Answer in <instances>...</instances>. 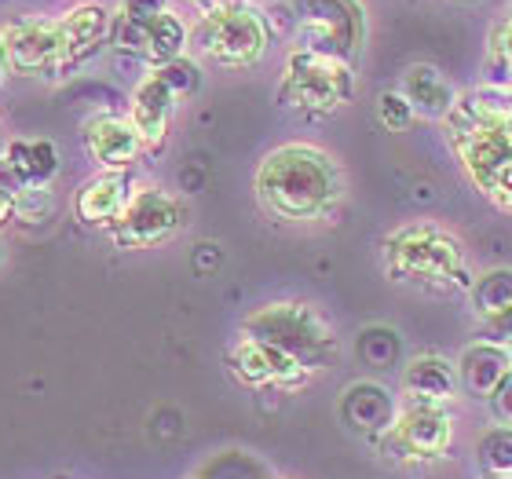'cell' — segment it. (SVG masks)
<instances>
[{"mask_svg": "<svg viewBox=\"0 0 512 479\" xmlns=\"http://www.w3.org/2000/svg\"><path fill=\"white\" fill-rule=\"evenodd\" d=\"M227 366L249 388H282V392H289V388H300L311 377L304 362L278 352L271 344L256 341V337H246V333L227 348Z\"/></svg>", "mask_w": 512, "mask_h": 479, "instance_id": "cell-12", "label": "cell"}, {"mask_svg": "<svg viewBox=\"0 0 512 479\" xmlns=\"http://www.w3.org/2000/svg\"><path fill=\"white\" fill-rule=\"evenodd\" d=\"M110 26H114V15L103 4H81V8L66 11L63 19H59V33H63V74L88 63L110 41Z\"/></svg>", "mask_w": 512, "mask_h": 479, "instance_id": "cell-16", "label": "cell"}, {"mask_svg": "<svg viewBox=\"0 0 512 479\" xmlns=\"http://www.w3.org/2000/svg\"><path fill=\"white\" fill-rule=\"evenodd\" d=\"M59 172V150L48 139H15L0 154V183L11 191L48 187Z\"/></svg>", "mask_w": 512, "mask_h": 479, "instance_id": "cell-15", "label": "cell"}, {"mask_svg": "<svg viewBox=\"0 0 512 479\" xmlns=\"http://www.w3.org/2000/svg\"><path fill=\"white\" fill-rule=\"evenodd\" d=\"M118 11L128 19H154L161 11H169V0H121Z\"/></svg>", "mask_w": 512, "mask_h": 479, "instance_id": "cell-30", "label": "cell"}, {"mask_svg": "<svg viewBox=\"0 0 512 479\" xmlns=\"http://www.w3.org/2000/svg\"><path fill=\"white\" fill-rule=\"evenodd\" d=\"M377 118L388 132H406V128L414 125L417 110L410 107V99L403 96V88H384L381 96H377Z\"/></svg>", "mask_w": 512, "mask_h": 479, "instance_id": "cell-24", "label": "cell"}, {"mask_svg": "<svg viewBox=\"0 0 512 479\" xmlns=\"http://www.w3.org/2000/svg\"><path fill=\"white\" fill-rule=\"evenodd\" d=\"M355 96V70L348 59L315 52L297 44L286 55L282 81H278V103L308 118H326L333 110L348 107Z\"/></svg>", "mask_w": 512, "mask_h": 479, "instance_id": "cell-4", "label": "cell"}, {"mask_svg": "<svg viewBox=\"0 0 512 479\" xmlns=\"http://www.w3.org/2000/svg\"><path fill=\"white\" fill-rule=\"evenodd\" d=\"M483 333L491 344H502V348H512V304L494 315H483Z\"/></svg>", "mask_w": 512, "mask_h": 479, "instance_id": "cell-29", "label": "cell"}, {"mask_svg": "<svg viewBox=\"0 0 512 479\" xmlns=\"http://www.w3.org/2000/svg\"><path fill=\"white\" fill-rule=\"evenodd\" d=\"M341 417L344 425L352 428V432H359V436L381 439L395 425V399L377 381H359L344 392Z\"/></svg>", "mask_w": 512, "mask_h": 479, "instance_id": "cell-17", "label": "cell"}, {"mask_svg": "<svg viewBox=\"0 0 512 479\" xmlns=\"http://www.w3.org/2000/svg\"><path fill=\"white\" fill-rule=\"evenodd\" d=\"M399 352H403V341L388 326H370V330L359 333V359L366 366H395Z\"/></svg>", "mask_w": 512, "mask_h": 479, "instance_id": "cell-23", "label": "cell"}, {"mask_svg": "<svg viewBox=\"0 0 512 479\" xmlns=\"http://www.w3.org/2000/svg\"><path fill=\"white\" fill-rule=\"evenodd\" d=\"M381 447L399 461L443 458L450 447V414L439 403H410L381 436Z\"/></svg>", "mask_w": 512, "mask_h": 479, "instance_id": "cell-11", "label": "cell"}, {"mask_svg": "<svg viewBox=\"0 0 512 479\" xmlns=\"http://www.w3.org/2000/svg\"><path fill=\"white\" fill-rule=\"evenodd\" d=\"M491 63L498 70H505V74H512V4L491 26Z\"/></svg>", "mask_w": 512, "mask_h": 479, "instance_id": "cell-28", "label": "cell"}, {"mask_svg": "<svg viewBox=\"0 0 512 479\" xmlns=\"http://www.w3.org/2000/svg\"><path fill=\"white\" fill-rule=\"evenodd\" d=\"M384 267L399 282H421L439 289H472L469 256L454 235L436 224H406L384 238Z\"/></svg>", "mask_w": 512, "mask_h": 479, "instance_id": "cell-2", "label": "cell"}, {"mask_svg": "<svg viewBox=\"0 0 512 479\" xmlns=\"http://www.w3.org/2000/svg\"><path fill=\"white\" fill-rule=\"evenodd\" d=\"M256 198L278 224H319L341 205L344 172L326 150L289 143L260 161Z\"/></svg>", "mask_w": 512, "mask_h": 479, "instance_id": "cell-1", "label": "cell"}, {"mask_svg": "<svg viewBox=\"0 0 512 479\" xmlns=\"http://www.w3.org/2000/svg\"><path fill=\"white\" fill-rule=\"evenodd\" d=\"M458 388V370L443 355H417L403 370V395L410 403H447Z\"/></svg>", "mask_w": 512, "mask_h": 479, "instance_id": "cell-21", "label": "cell"}, {"mask_svg": "<svg viewBox=\"0 0 512 479\" xmlns=\"http://www.w3.org/2000/svg\"><path fill=\"white\" fill-rule=\"evenodd\" d=\"M8 220H15V191L0 183V227L8 224Z\"/></svg>", "mask_w": 512, "mask_h": 479, "instance_id": "cell-32", "label": "cell"}, {"mask_svg": "<svg viewBox=\"0 0 512 479\" xmlns=\"http://www.w3.org/2000/svg\"><path fill=\"white\" fill-rule=\"evenodd\" d=\"M491 399H494V414L502 417L505 425L512 428V373H509V377H505L502 388H498V392H494Z\"/></svg>", "mask_w": 512, "mask_h": 479, "instance_id": "cell-31", "label": "cell"}, {"mask_svg": "<svg viewBox=\"0 0 512 479\" xmlns=\"http://www.w3.org/2000/svg\"><path fill=\"white\" fill-rule=\"evenodd\" d=\"M85 150L103 172H128L143 154V136L125 114H99L85 125Z\"/></svg>", "mask_w": 512, "mask_h": 479, "instance_id": "cell-13", "label": "cell"}, {"mask_svg": "<svg viewBox=\"0 0 512 479\" xmlns=\"http://www.w3.org/2000/svg\"><path fill=\"white\" fill-rule=\"evenodd\" d=\"M194 52L224 70H249L271 44L267 15L249 0H220L205 8L194 26Z\"/></svg>", "mask_w": 512, "mask_h": 479, "instance_id": "cell-3", "label": "cell"}, {"mask_svg": "<svg viewBox=\"0 0 512 479\" xmlns=\"http://www.w3.org/2000/svg\"><path fill=\"white\" fill-rule=\"evenodd\" d=\"M304 48L355 63L366 41V15L359 0H289Z\"/></svg>", "mask_w": 512, "mask_h": 479, "instance_id": "cell-7", "label": "cell"}, {"mask_svg": "<svg viewBox=\"0 0 512 479\" xmlns=\"http://www.w3.org/2000/svg\"><path fill=\"white\" fill-rule=\"evenodd\" d=\"M55 209V198L48 187H37V191H15V220H26V224H41L48 220Z\"/></svg>", "mask_w": 512, "mask_h": 479, "instance_id": "cell-27", "label": "cell"}, {"mask_svg": "<svg viewBox=\"0 0 512 479\" xmlns=\"http://www.w3.org/2000/svg\"><path fill=\"white\" fill-rule=\"evenodd\" d=\"M176 107H180V96L172 92L169 81H165L158 70H150V74L136 85L128 118H132V125L139 128V136H143V147H147V150L165 147Z\"/></svg>", "mask_w": 512, "mask_h": 479, "instance_id": "cell-14", "label": "cell"}, {"mask_svg": "<svg viewBox=\"0 0 512 479\" xmlns=\"http://www.w3.org/2000/svg\"><path fill=\"white\" fill-rule=\"evenodd\" d=\"M8 74L15 77H66L59 19H22L0 30Z\"/></svg>", "mask_w": 512, "mask_h": 479, "instance_id": "cell-9", "label": "cell"}, {"mask_svg": "<svg viewBox=\"0 0 512 479\" xmlns=\"http://www.w3.org/2000/svg\"><path fill=\"white\" fill-rule=\"evenodd\" d=\"M187 224V209L176 194L161 191V187H136L128 198L125 213L114 220L110 238L118 249H154V245L169 242L180 235Z\"/></svg>", "mask_w": 512, "mask_h": 479, "instance_id": "cell-8", "label": "cell"}, {"mask_svg": "<svg viewBox=\"0 0 512 479\" xmlns=\"http://www.w3.org/2000/svg\"><path fill=\"white\" fill-rule=\"evenodd\" d=\"M154 70L169 81V88L180 99L194 96L198 85H202V70H198V63H191V59H172V63H165V66H154Z\"/></svg>", "mask_w": 512, "mask_h": 479, "instance_id": "cell-26", "label": "cell"}, {"mask_svg": "<svg viewBox=\"0 0 512 479\" xmlns=\"http://www.w3.org/2000/svg\"><path fill=\"white\" fill-rule=\"evenodd\" d=\"M4 77H8V59H4V41H0V88H4Z\"/></svg>", "mask_w": 512, "mask_h": 479, "instance_id": "cell-33", "label": "cell"}, {"mask_svg": "<svg viewBox=\"0 0 512 479\" xmlns=\"http://www.w3.org/2000/svg\"><path fill=\"white\" fill-rule=\"evenodd\" d=\"M187 4H194V8H213V4H220V0H187Z\"/></svg>", "mask_w": 512, "mask_h": 479, "instance_id": "cell-34", "label": "cell"}, {"mask_svg": "<svg viewBox=\"0 0 512 479\" xmlns=\"http://www.w3.org/2000/svg\"><path fill=\"white\" fill-rule=\"evenodd\" d=\"M242 333L271 344L278 352L293 355V359L304 362L308 370H322V362L330 359L333 348H337V337H333L330 322L322 319L311 304H300V300L264 304V308L253 311V315L242 322Z\"/></svg>", "mask_w": 512, "mask_h": 479, "instance_id": "cell-6", "label": "cell"}, {"mask_svg": "<svg viewBox=\"0 0 512 479\" xmlns=\"http://www.w3.org/2000/svg\"><path fill=\"white\" fill-rule=\"evenodd\" d=\"M480 461L491 472H512V428H494L480 439Z\"/></svg>", "mask_w": 512, "mask_h": 479, "instance_id": "cell-25", "label": "cell"}, {"mask_svg": "<svg viewBox=\"0 0 512 479\" xmlns=\"http://www.w3.org/2000/svg\"><path fill=\"white\" fill-rule=\"evenodd\" d=\"M450 143L458 147L461 165L494 205L512 209V118H461L450 114Z\"/></svg>", "mask_w": 512, "mask_h": 479, "instance_id": "cell-5", "label": "cell"}, {"mask_svg": "<svg viewBox=\"0 0 512 479\" xmlns=\"http://www.w3.org/2000/svg\"><path fill=\"white\" fill-rule=\"evenodd\" d=\"M512 373V355L509 348L502 344H491V341H480L465 348L458 362V384L472 399H491L502 381Z\"/></svg>", "mask_w": 512, "mask_h": 479, "instance_id": "cell-19", "label": "cell"}, {"mask_svg": "<svg viewBox=\"0 0 512 479\" xmlns=\"http://www.w3.org/2000/svg\"><path fill=\"white\" fill-rule=\"evenodd\" d=\"M472 308L483 315H494L512 304V267H494V271H483L476 282H472Z\"/></svg>", "mask_w": 512, "mask_h": 479, "instance_id": "cell-22", "label": "cell"}, {"mask_svg": "<svg viewBox=\"0 0 512 479\" xmlns=\"http://www.w3.org/2000/svg\"><path fill=\"white\" fill-rule=\"evenodd\" d=\"M110 44L121 55H136L150 66H165L172 59H183L187 48V26L176 11H161L154 19H128V15H114L110 26Z\"/></svg>", "mask_w": 512, "mask_h": 479, "instance_id": "cell-10", "label": "cell"}, {"mask_svg": "<svg viewBox=\"0 0 512 479\" xmlns=\"http://www.w3.org/2000/svg\"><path fill=\"white\" fill-rule=\"evenodd\" d=\"M132 187H128L125 172H103L96 180H88L74 198V213L81 224L88 227H114L121 213H125Z\"/></svg>", "mask_w": 512, "mask_h": 479, "instance_id": "cell-18", "label": "cell"}, {"mask_svg": "<svg viewBox=\"0 0 512 479\" xmlns=\"http://www.w3.org/2000/svg\"><path fill=\"white\" fill-rule=\"evenodd\" d=\"M403 96L410 99V107L425 118L447 121L458 107V92L450 88V81L443 77V70L432 63H417L403 74Z\"/></svg>", "mask_w": 512, "mask_h": 479, "instance_id": "cell-20", "label": "cell"}]
</instances>
